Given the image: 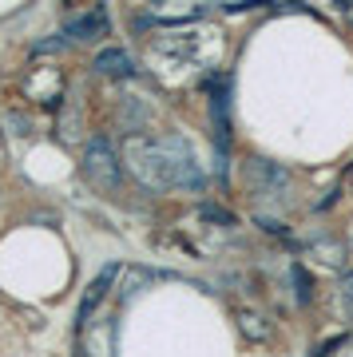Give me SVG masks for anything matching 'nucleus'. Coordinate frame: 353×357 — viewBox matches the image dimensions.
Instances as JSON below:
<instances>
[{"label":"nucleus","mask_w":353,"mask_h":357,"mask_svg":"<svg viewBox=\"0 0 353 357\" xmlns=\"http://www.w3.org/2000/svg\"><path fill=\"white\" fill-rule=\"evenodd\" d=\"M123 163L131 167V175L151 187V191H167V187H202V171L195 163V151L187 139L179 135H163V139H147V135H131L123 143Z\"/></svg>","instance_id":"f257e3e1"},{"label":"nucleus","mask_w":353,"mask_h":357,"mask_svg":"<svg viewBox=\"0 0 353 357\" xmlns=\"http://www.w3.org/2000/svg\"><path fill=\"white\" fill-rule=\"evenodd\" d=\"M119 175H123V167H119V159H115L112 143L91 139L88 151H84V178H88V187L112 195L115 187H119Z\"/></svg>","instance_id":"f03ea898"},{"label":"nucleus","mask_w":353,"mask_h":357,"mask_svg":"<svg viewBox=\"0 0 353 357\" xmlns=\"http://www.w3.org/2000/svg\"><path fill=\"white\" fill-rule=\"evenodd\" d=\"M112 278H115V266H107V270L100 274V278H96V282L88 286V298H84V306H80V321H88V318H91V310H96V306L103 302V294H107Z\"/></svg>","instance_id":"7ed1b4c3"},{"label":"nucleus","mask_w":353,"mask_h":357,"mask_svg":"<svg viewBox=\"0 0 353 357\" xmlns=\"http://www.w3.org/2000/svg\"><path fill=\"white\" fill-rule=\"evenodd\" d=\"M96 68H100L103 76H131V60H127L119 48H107L96 56Z\"/></svg>","instance_id":"20e7f679"},{"label":"nucleus","mask_w":353,"mask_h":357,"mask_svg":"<svg viewBox=\"0 0 353 357\" xmlns=\"http://www.w3.org/2000/svg\"><path fill=\"white\" fill-rule=\"evenodd\" d=\"M107 28V20H103V13H91V16H84V20H72L68 24V36H96V32H103Z\"/></svg>","instance_id":"39448f33"},{"label":"nucleus","mask_w":353,"mask_h":357,"mask_svg":"<svg viewBox=\"0 0 353 357\" xmlns=\"http://www.w3.org/2000/svg\"><path fill=\"white\" fill-rule=\"evenodd\" d=\"M341 298H345V302H353V274H345V278H341Z\"/></svg>","instance_id":"423d86ee"},{"label":"nucleus","mask_w":353,"mask_h":357,"mask_svg":"<svg viewBox=\"0 0 353 357\" xmlns=\"http://www.w3.org/2000/svg\"><path fill=\"white\" fill-rule=\"evenodd\" d=\"M350 183H353V178H350Z\"/></svg>","instance_id":"0eeeda50"}]
</instances>
